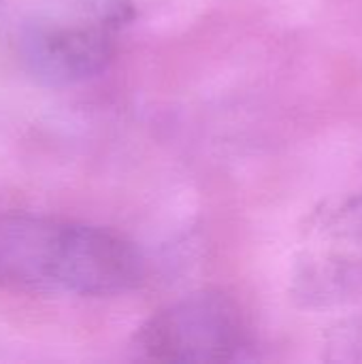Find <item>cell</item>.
Listing matches in <instances>:
<instances>
[{
  "instance_id": "1",
  "label": "cell",
  "mask_w": 362,
  "mask_h": 364,
  "mask_svg": "<svg viewBox=\"0 0 362 364\" xmlns=\"http://www.w3.org/2000/svg\"><path fill=\"white\" fill-rule=\"evenodd\" d=\"M145 262L122 235L34 213H0V286L32 294L115 296L141 284Z\"/></svg>"
},
{
  "instance_id": "2",
  "label": "cell",
  "mask_w": 362,
  "mask_h": 364,
  "mask_svg": "<svg viewBox=\"0 0 362 364\" xmlns=\"http://www.w3.org/2000/svg\"><path fill=\"white\" fill-rule=\"evenodd\" d=\"M247 346L250 331L239 303L218 290L160 309L134 337L139 356L154 363H230Z\"/></svg>"
},
{
  "instance_id": "3",
  "label": "cell",
  "mask_w": 362,
  "mask_h": 364,
  "mask_svg": "<svg viewBox=\"0 0 362 364\" xmlns=\"http://www.w3.org/2000/svg\"><path fill=\"white\" fill-rule=\"evenodd\" d=\"M119 0H100L92 19H53L26 28L21 55L49 85H73L98 75L113 55V30L124 19Z\"/></svg>"
},
{
  "instance_id": "4",
  "label": "cell",
  "mask_w": 362,
  "mask_h": 364,
  "mask_svg": "<svg viewBox=\"0 0 362 364\" xmlns=\"http://www.w3.org/2000/svg\"><path fill=\"white\" fill-rule=\"evenodd\" d=\"M294 294L305 307H337L362 296V262L344 256H316L303 262Z\"/></svg>"
},
{
  "instance_id": "5",
  "label": "cell",
  "mask_w": 362,
  "mask_h": 364,
  "mask_svg": "<svg viewBox=\"0 0 362 364\" xmlns=\"http://www.w3.org/2000/svg\"><path fill=\"white\" fill-rule=\"evenodd\" d=\"M318 230L335 241L362 243V194L350 196L322 213Z\"/></svg>"
},
{
  "instance_id": "6",
  "label": "cell",
  "mask_w": 362,
  "mask_h": 364,
  "mask_svg": "<svg viewBox=\"0 0 362 364\" xmlns=\"http://www.w3.org/2000/svg\"><path fill=\"white\" fill-rule=\"evenodd\" d=\"M326 360L362 363V314L341 320L326 333Z\"/></svg>"
}]
</instances>
